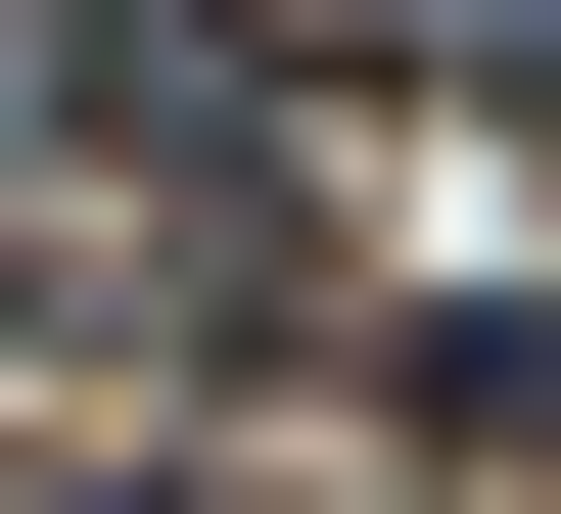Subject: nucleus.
I'll return each instance as SVG.
<instances>
[{
	"mask_svg": "<svg viewBox=\"0 0 561 514\" xmlns=\"http://www.w3.org/2000/svg\"><path fill=\"white\" fill-rule=\"evenodd\" d=\"M94 514H234V468H94Z\"/></svg>",
	"mask_w": 561,
	"mask_h": 514,
	"instance_id": "nucleus-1",
	"label": "nucleus"
}]
</instances>
